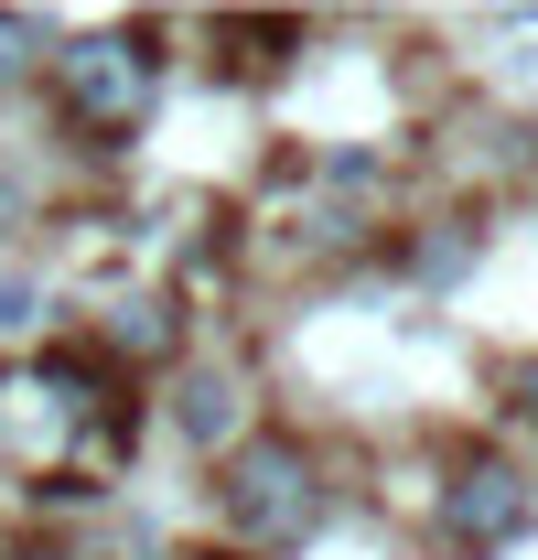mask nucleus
I'll list each match as a JSON object with an SVG mask.
<instances>
[{
	"label": "nucleus",
	"mask_w": 538,
	"mask_h": 560,
	"mask_svg": "<svg viewBox=\"0 0 538 560\" xmlns=\"http://www.w3.org/2000/svg\"><path fill=\"white\" fill-rule=\"evenodd\" d=\"M97 420L119 431L97 355H22V366H0V453L55 464L44 495H66V464H86V453L108 464V453H119V442H97Z\"/></svg>",
	"instance_id": "obj_1"
},
{
	"label": "nucleus",
	"mask_w": 538,
	"mask_h": 560,
	"mask_svg": "<svg viewBox=\"0 0 538 560\" xmlns=\"http://www.w3.org/2000/svg\"><path fill=\"white\" fill-rule=\"evenodd\" d=\"M55 108H66V130L86 151H130L151 130V108H162L151 33H75L66 55H55Z\"/></svg>",
	"instance_id": "obj_2"
},
{
	"label": "nucleus",
	"mask_w": 538,
	"mask_h": 560,
	"mask_svg": "<svg viewBox=\"0 0 538 560\" xmlns=\"http://www.w3.org/2000/svg\"><path fill=\"white\" fill-rule=\"evenodd\" d=\"M215 517L237 528V550H302L324 528V464L291 431H248L215 475Z\"/></svg>",
	"instance_id": "obj_3"
},
{
	"label": "nucleus",
	"mask_w": 538,
	"mask_h": 560,
	"mask_svg": "<svg viewBox=\"0 0 538 560\" xmlns=\"http://www.w3.org/2000/svg\"><path fill=\"white\" fill-rule=\"evenodd\" d=\"M528 528H538L528 464H506V453H453V464H442V486H431V539L453 560H495V550H517Z\"/></svg>",
	"instance_id": "obj_4"
},
{
	"label": "nucleus",
	"mask_w": 538,
	"mask_h": 560,
	"mask_svg": "<svg viewBox=\"0 0 538 560\" xmlns=\"http://www.w3.org/2000/svg\"><path fill=\"white\" fill-rule=\"evenodd\" d=\"M173 431L215 453V442H237V377L226 366H184V388H173Z\"/></svg>",
	"instance_id": "obj_5"
},
{
	"label": "nucleus",
	"mask_w": 538,
	"mask_h": 560,
	"mask_svg": "<svg viewBox=\"0 0 538 560\" xmlns=\"http://www.w3.org/2000/svg\"><path fill=\"white\" fill-rule=\"evenodd\" d=\"M473 259H484V226H473V215H431L420 248H409V280H420V291H453Z\"/></svg>",
	"instance_id": "obj_6"
},
{
	"label": "nucleus",
	"mask_w": 538,
	"mask_h": 560,
	"mask_svg": "<svg viewBox=\"0 0 538 560\" xmlns=\"http://www.w3.org/2000/svg\"><path fill=\"white\" fill-rule=\"evenodd\" d=\"M108 346H119V355H173V346H184V324H173V302H119Z\"/></svg>",
	"instance_id": "obj_7"
},
{
	"label": "nucleus",
	"mask_w": 538,
	"mask_h": 560,
	"mask_svg": "<svg viewBox=\"0 0 538 560\" xmlns=\"http://www.w3.org/2000/svg\"><path fill=\"white\" fill-rule=\"evenodd\" d=\"M22 66H33V22H22V11H0V86H11Z\"/></svg>",
	"instance_id": "obj_8"
},
{
	"label": "nucleus",
	"mask_w": 538,
	"mask_h": 560,
	"mask_svg": "<svg viewBox=\"0 0 538 560\" xmlns=\"http://www.w3.org/2000/svg\"><path fill=\"white\" fill-rule=\"evenodd\" d=\"M33 313H44V291H33V280H0V335H11V324H33Z\"/></svg>",
	"instance_id": "obj_9"
},
{
	"label": "nucleus",
	"mask_w": 538,
	"mask_h": 560,
	"mask_svg": "<svg viewBox=\"0 0 538 560\" xmlns=\"http://www.w3.org/2000/svg\"><path fill=\"white\" fill-rule=\"evenodd\" d=\"M506 410H517V420H528V431H538V355H528V366H517V388H506Z\"/></svg>",
	"instance_id": "obj_10"
},
{
	"label": "nucleus",
	"mask_w": 538,
	"mask_h": 560,
	"mask_svg": "<svg viewBox=\"0 0 538 560\" xmlns=\"http://www.w3.org/2000/svg\"><path fill=\"white\" fill-rule=\"evenodd\" d=\"M11 226H22V184L0 173V248H11Z\"/></svg>",
	"instance_id": "obj_11"
},
{
	"label": "nucleus",
	"mask_w": 538,
	"mask_h": 560,
	"mask_svg": "<svg viewBox=\"0 0 538 560\" xmlns=\"http://www.w3.org/2000/svg\"><path fill=\"white\" fill-rule=\"evenodd\" d=\"M11 560H75V550H55V539H33V550H11Z\"/></svg>",
	"instance_id": "obj_12"
}]
</instances>
